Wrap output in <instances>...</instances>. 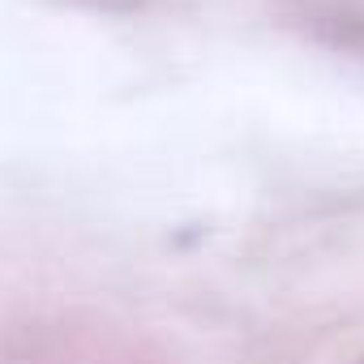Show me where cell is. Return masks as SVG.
<instances>
[{
    "label": "cell",
    "instance_id": "cell-1",
    "mask_svg": "<svg viewBox=\"0 0 364 364\" xmlns=\"http://www.w3.org/2000/svg\"><path fill=\"white\" fill-rule=\"evenodd\" d=\"M0 364H180L150 330L77 300H0Z\"/></svg>",
    "mask_w": 364,
    "mask_h": 364
}]
</instances>
